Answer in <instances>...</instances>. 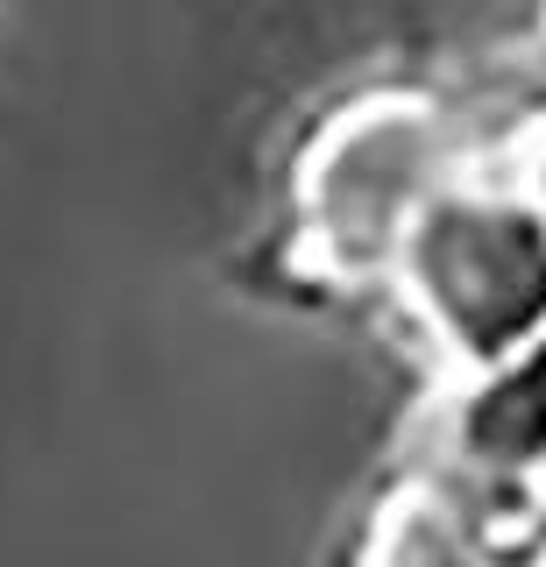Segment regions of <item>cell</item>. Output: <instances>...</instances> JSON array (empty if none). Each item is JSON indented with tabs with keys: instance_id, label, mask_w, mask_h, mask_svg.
Returning a JSON list of instances; mask_svg holds the SVG:
<instances>
[{
	"instance_id": "obj_1",
	"label": "cell",
	"mask_w": 546,
	"mask_h": 567,
	"mask_svg": "<svg viewBox=\"0 0 546 567\" xmlns=\"http://www.w3.org/2000/svg\"><path fill=\"white\" fill-rule=\"evenodd\" d=\"M391 284L462 377H490L546 341V220L533 192L454 177L412 220Z\"/></svg>"
},
{
	"instance_id": "obj_5",
	"label": "cell",
	"mask_w": 546,
	"mask_h": 567,
	"mask_svg": "<svg viewBox=\"0 0 546 567\" xmlns=\"http://www.w3.org/2000/svg\"><path fill=\"white\" fill-rule=\"evenodd\" d=\"M518 185L533 192V206H539V220H546V135L533 142V156H525V171H518Z\"/></svg>"
},
{
	"instance_id": "obj_2",
	"label": "cell",
	"mask_w": 546,
	"mask_h": 567,
	"mask_svg": "<svg viewBox=\"0 0 546 567\" xmlns=\"http://www.w3.org/2000/svg\"><path fill=\"white\" fill-rule=\"evenodd\" d=\"M462 177L454 128L419 100H369L306 164V241L327 277H391L412 220Z\"/></svg>"
},
{
	"instance_id": "obj_3",
	"label": "cell",
	"mask_w": 546,
	"mask_h": 567,
	"mask_svg": "<svg viewBox=\"0 0 546 567\" xmlns=\"http://www.w3.org/2000/svg\"><path fill=\"white\" fill-rule=\"evenodd\" d=\"M369 567H546V504L462 468L419 475L383 504Z\"/></svg>"
},
{
	"instance_id": "obj_4",
	"label": "cell",
	"mask_w": 546,
	"mask_h": 567,
	"mask_svg": "<svg viewBox=\"0 0 546 567\" xmlns=\"http://www.w3.org/2000/svg\"><path fill=\"white\" fill-rule=\"evenodd\" d=\"M447 454L483 483L546 489V341L490 377H462V398L447 412Z\"/></svg>"
}]
</instances>
